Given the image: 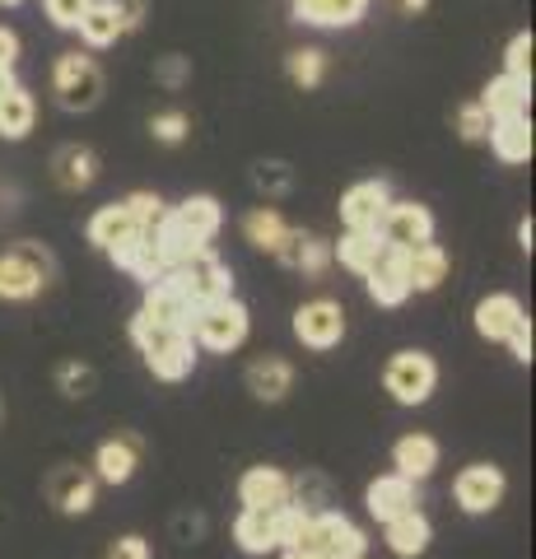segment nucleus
<instances>
[{"label":"nucleus","instance_id":"1","mask_svg":"<svg viewBox=\"0 0 536 559\" xmlns=\"http://www.w3.org/2000/svg\"><path fill=\"white\" fill-rule=\"evenodd\" d=\"M131 336H135V345H141V355H145V364L159 378H168V382H178V378H187L192 373V364H196V345H192V331H182V326H164V322H154V318H135L131 322Z\"/></svg>","mask_w":536,"mask_h":559},{"label":"nucleus","instance_id":"2","mask_svg":"<svg viewBox=\"0 0 536 559\" xmlns=\"http://www.w3.org/2000/svg\"><path fill=\"white\" fill-rule=\"evenodd\" d=\"M192 336L205 345V349H234V345H243L248 336V308L243 304H234V299H211V304H196L192 308Z\"/></svg>","mask_w":536,"mask_h":559},{"label":"nucleus","instance_id":"3","mask_svg":"<svg viewBox=\"0 0 536 559\" xmlns=\"http://www.w3.org/2000/svg\"><path fill=\"white\" fill-rule=\"evenodd\" d=\"M299 546L313 550L318 559H359L369 540H365V532H359L355 522H345L341 513H318V518H308Z\"/></svg>","mask_w":536,"mask_h":559},{"label":"nucleus","instance_id":"4","mask_svg":"<svg viewBox=\"0 0 536 559\" xmlns=\"http://www.w3.org/2000/svg\"><path fill=\"white\" fill-rule=\"evenodd\" d=\"M172 285H178L187 299L192 304H211V299H229V289H234V275H229V266L205 248V252H196L187 266H172V271H164Z\"/></svg>","mask_w":536,"mask_h":559},{"label":"nucleus","instance_id":"5","mask_svg":"<svg viewBox=\"0 0 536 559\" xmlns=\"http://www.w3.org/2000/svg\"><path fill=\"white\" fill-rule=\"evenodd\" d=\"M51 275V257L38 242H20L10 257H0V299H33Z\"/></svg>","mask_w":536,"mask_h":559},{"label":"nucleus","instance_id":"6","mask_svg":"<svg viewBox=\"0 0 536 559\" xmlns=\"http://www.w3.org/2000/svg\"><path fill=\"white\" fill-rule=\"evenodd\" d=\"M383 382L402 406H420V401H429V392H434L439 369H434L429 355H420V349H402V355H392Z\"/></svg>","mask_w":536,"mask_h":559},{"label":"nucleus","instance_id":"7","mask_svg":"<svg viewBox=\"0 0 536 559\" xmlns=\"http://www.w3.org/2000/svg\"><path fill=\"white\" fill-rule=\"evenodd\" d=\"M57 98H61V108L65 112H90L94 103L103 98V75H98V66L90 57H80V51H71V57H61L57 61Z\"/></svg>","mask_w":536,"mask_h":559},{"label":"nucleus","instance_id":"8","mask_svg":"<svg viewBox=\"0 0 536 559\" xmlns=\"http://www.w3.org/2000/svg\"><path fill=\"white\" fill-rule=\"evenodd\" d=\"M406 248H388L383 242V252H378V261L365 271L369 275V299L378 308H396V304H406L410 299V275H406Z\"/></svg>","mask_w":536,"mask_h":559},{"label":"nucleus","instance_id":"9","mask_svg":"<svg viewBox=\"0 0 536 559\" xmlns=\"http://www.w3.org/2000/svg\"><path fill=\"white\" fill-rule=\"evenodd\" d=\"M429 234H434V215H429L425 205L415 201H402V205H388L383 219H378V238L388 242V248H420V242H429Z\"/></svg>","mask_w":536,"mask_h":559},{"label":"nucleus","instance_id":"10","mask_svg":"<svg viewBox=\"0 0 536 559\" xmlns=\"http://www.w3.org/2000/svg\"><path fill=\"white\" fill-rule=\"evenodd\" d=\"M294 336H299L303 345H313V349L341 345V336H345V312H341V304H332V299L303 304L299 312H294Z\"/></svg>","mask_w":536,"mask_h":559},{"label":"nucleus","instance_id":"11","mask_svg":"<svg viewBox=\"0 0 536 559\" xmlns=\"http://www.w3.org/2000/svg\"><path fill=\"white\" fill-rule=\"evenodd\" d=\"M453 495L466 513H490L499 499H504V476H499V466H466Z\"/></svg>","mask_w":536,"mask_h":559},{"label":"nucleus","instance_id":"12","mask_svg":"<svg viewBox=\"0 0 536 559\" xmlns=\"http://www.w3.org/2000/svg\"><path fill=\"white\" fill-rule=\"evenodd\" d=\"M141 234H145V229L135 224V215H131L127 205H103L98 215L90 219V242H94V248H103L108 257H112V252H122L127 242H135Z\"/></svg>","mask_w":536,"mask_h":559},{"label":"nucleus","instance_id":"13","mask_svg":"<svg viewBox=\"0 0 536 559\" xmlns=\"http://www.w3.org/2000/svg\"><path fill=\"white\" fill-rule=\"evenodd\" d=\"M192 299H187V294L178 289V285H172V280L168 275H159V280H154V285L145 289V318H154V322H164V326H192Z\"/></svg>","mask_w":536,"mask_h":559},{"label":"nucleus","instance_id":"14","mask_svg":"<svg viewBox=\"0 0 536 559\" xmlns=\"http://www.w3.org/2000/svg\"><path fill=\"white\" fill-rule=\"evenodd\" d=\"M392 205L388 197V182H359L345 191L341 201V219L350 224V229H378V219H383V210Z\"/></svg>","mask_w":536,"mask_h":559},{"label":"nucleus","instance_id":"15","mask_svg":"<svg viewBox=\"0 0 536 559\" xmlns=\"http://www.w3.org/2000/svg\"><path fill=\"white\" fill-rule=\"evenodd\" d=\"M47 495H51V503H57L61 513L80 518V513L94 509V476H84L80 466H61V471H51Z\"/></svg>","mask_w":536,"mask_h":559},{"label":"nucleus","instance_id":"16","mask_svg":"<svg viewBox=\"0 0 536 559\" xmlns=\"http://www.w3.org/2000/svg\"><path fill=\"white\" fill-rule=\"evenodd\" d=\"M369 0H294V20L313 28H350L365 20Z\"/></svg>","mask_w":536,"mask_h":559},{"label":"nucleus","instance_id":"17","mask_svg":"<svg viewBox=\"0 0 536 559\" xmlns=\"http://www.w3.org/2000/svg\"><path fill=\"white\" fill-rule=\"evenodd\" d=\"M238 495H243L248 509H281V503H289V476L275 466H257L243 476Z\"/></svg>","mask_w":536,"mask_h":559},{"label":"nucleus","instance_id":"18","mask_svg":"<svg viewBox=\"0 0 536 559\" xmlns=\"http://www.w3.org/2000/svg\"><path fill=\"white\" fill-rule=\"evenodd\" d=\"M410 509H415V485H410L406 476H378V480L369 485V513H373V518L392 522V518H402V513H410Z\"/></svg>","mask_w":536,"mask_h":559},{"label":"nucleus","instance_id":"19","mask_svg":"<svg viewBox=\"0 0 536 559\" xmlns=\"http://www.w3.org/2000/svg\"><path fill=\"white\" fill-rule=\"evenodd\" d=\"M275 257L285 261V266H294V271H303V275H322L326 271V261H332V248H326L322 238H313V234H285V242L275 248Z\"/></svg>","mask_w":536,"mask_h":559},{"label":"nucleus","instance_id":"20","mask_svg":"<svg viewBox=\"0 0 536 559\" xmlns=\"http://www.w3.org/2000/svg\"><path fill=\"white\" fill-rule=\"evenodd\" d=\"M392 462H396V476H406V480H425L429 471L439 466V443H434V439H425V433H406V439L396 443Z\"/></svg>","mask_w":536,"mask_h":559},{"label":"nucleus","instance_id":"21","mask_svg":"<svg viewBox=\"0 0 536 559\" xmlns=\"http://www.w3.org/2000/svg\"><path fill=\"white\" fill-rule=\"evenodd\" d=\"M490 140H495V154L504 164H527L532 159V127H527V117H499V121H490Z\"/></svg>","mask_w":536,"mask_h":559},{"label":"nucleus","instance_id":"22","mask_svg":"<svg viewBox=\"0 0 536 559\" xmlns=\"http://www.w3.org/2000/svg\"><path fill=\"white\" fill-rule=\"evenodd\" d=\"M480 108L490 112V121H499V117H527V80H517V75L490 80V90L480 94Z\"/></svg>","mask_w":536,"mask_h":559},{"label":"nucleus","instance_id":"23","mask_svg":"<svg viewBox=\"0 0 536 559\" xmlns=\"http://www.w3.org/2000/svg\"><path fill=\"white\" fill-rule=\"evenodd\" d=\"M112 261L117 266H127L135 280H145V285H154V280H159L168 266H164V257H159V248H154V238H150V229L135 238V242H127L122 252H112Z\"/></svg>","mask_w":536,"mask_h":559},{"label":"nucleus","instance_id":"24","mask_svg":"<svg viewBox=\"0 0 536 559\" xmlns=\"http://www.w3.org/2000/svg\"><path fill=\"white\" fill-rule=\"evenodd\" d=\"M294 388V369L285 359H257L248 369V392L257 401H281Z\"/></svg>","mask_w":536,"mask_h":559},{"label":"nucleus","instance_id":"25","mask_svg":"<svg viewBox=\"0 0 536 559\" xmlns=\"http://www.w3.org/2000/svg\"><path fill=\"white\" fill-rule=\"evenodd\" d=\"M517 318H523V308H517L513 294H495V299H486L476 308V331L486 341H504Z\"/></svg>","mask_w":536,"mask_h":559},{"label":"nucleus","instance_id":"26","mask_svg":"<svg viewBox=\"0 0 536 559\" xmlns=\"http://www.w3.org/2000/svg\"><path fill=\"white\" fill-rule=\"evenodd\" d=\"M388 546L392 555H402V559H415V555H425L429 550V522L420 513H402V518H392L388 522Z\"/></svg>","mask_w":536,"mask_h":559},{"label":"nucleus","instance_id":"27","mask_svg":"<svg viewBox=\"0 0 536 559\" xmlns=\"http://www.w3.org/2000/svg\"><path fill=\"white\" fill-rule=\"evenodd\" d=\"M406 275H410V289H439L443 280H448V257H443V248H434V242H420V248H410Z\"/></svg>","mask_w":536,"mask_h":559},{"label":"nucleus","instance_id":"28","mask_svg":"<svg viewBox=\"0 0 536 559\" xmlns=\"http://www.w3.org/2000/svg\"><path fill=\"white\" fill-rule=\"evenodd\" d=\"M33 117H38V108H33L28 90L14 84L10 94H0V135H5V140H24L33 131Z\"/></svg>","mask_w":536,"mask_h":559},{"label":"nucleus","instance_id":"29","mask_svg":"<svg viewBox=\"0 0 536 559\" xmlns=\"http://www.w3.org/2000/svg\"><path fill=\"white\" fill-rule=\"evenodd\" d=\"M378 252H383V238H378V229H350V234L341 238V248H336L341 266L345 271H359V275L373 266Z\"/></svg>","mask_w":536,"mask_h":559},{"label":"nucleus","instance_id":"30","mask_svg":"<svg viewBox=\"0 0 536 559\" xmlns=\"http://www.w3.org/2000/svg\"><path fill=\"white\" fill-rule=\"evenodd\" d=\"M172 215H178L182 229H187V234H196L201 242H211V238L219 234V224H224L219 205H215L211 197H192V201H182L178 210H172Z\"/></svg>","mask_w":536,"mask_h":559},{"label":"nucleus","instance_id":"31","mask_svg":"<svg viewBox=\"0 0 536 559\" xmlns=\"http://www.w3.org/2000/svg\"><path fill=\"white\" fill-rule=\"evenodd\" d=\"M234 540L243 546L248 555H266L275 546V532H271V509H248L243 518L234 522Z\"/></svg>","mask_w":536,"mask_h":559},{"label":"nucleus","instance_id":"32","mask_svg":"<svg viewBox=\"0 0 536 559\" xmlns=\"http://www.w3.org/2000/svg\"><path fill=\"white\" fill-rule=\"evenodd\" d=\"M75 28H80V38L90 47H112L117 38H122V24H117V14L103 5V0H94V5L84 10V20Z\"/></svg>","mask_w":536,"mask_h":559},{"label":"nucleus","instance_id":"33","mask_svg":"<svg viewBox=\"0 0 536 559\" xmlns=\"http://www.w3.org/2000/svg\"><path fill=\"white\" fill-rule=\"evenodd\" d=\"M131 471H135V443L112 439V443L98 448V476L108 480V485H127Z\"/></svg>","mask_w":536,"mask_h":559},{"label":"nucleus","instance_id":"34","mask_svg":"<svg viewBox=\"0 0 536 559\" xmlns=\"http://www.w3.org/2000/svg\"><path fill=\"white\" fill-rule=\"evenodd\" d=\"M243 234H248V242H257L262 252H275L285 242V219L275 215V210H252V215L243 219Z\"/></svg>","mask_w":536,"mask_h":559},{"label":"nucleus","instance_id":"35","mask_svg":"<svg viewBox=\"0 0 536 559\" xmlns=\"http://www.w3.org/2000/svg\"><path fill=\"white\" fill-rule=\"evenodd\" d=\"M94 173H98V159H94V154L90 150H61L57 154V178H61V187H90L94 182Z\"/></svg>","mask_w":536,"mask_h":559},{"label":"nucleus","instance_id":"36","mask_svg":"<svg viewBox=\"0 0 536 559\" xmlns=\"http://www.w3.org/2000/svg\"><path fill=\"white\" fill-rule=\"evenodd\" d=\"M308 527V513L294 509V503H281V509H271V532H275V546H299V536Z\"/></svg>","mask_w":536,"mask_h":559},{"label":"nucleus","instance_id":"37","mask_svg":"<svg viewBox=\"0 0 536 559\" xmlns=\"http://www.w3.org/2000/svg\"><path fill=\"white\" fill-rule=\"evenodd\" d=\"M322 70H326V57L318 47H303V51H294L289 57V80L303 84V90H313V84L322 80Z\"/></svg>","mask_w":536,"mask_h":559},{"label":"nucleus","instance_id":"38","mask_svg":"<svg viewBox=\"0 0 536 559\" xmlns=\"http://www.w3.org/2000/svg\"><path fill=\"white\" fill-rule=\"evenodd\" d=\"M43 5H47V20L57 24V28H75L94 0H43Z\"/></svg>","mask_w":536,"mask_h":559},{"label":"nucleus","instance_id":"39","mask_svg":"<svg viewBox=\"0 0 536 559\" xmlns=\"http://www.w3.org/2000/svg\"><path fill=\"white\" fill-rule=\"evenodd\" d=\"M131 215H135V224H141V229H154V224L164 219V201L159 197H150V191H135L131 201H122Z\"/></svg>","mask_w":536,"mask_h":559},{"label":"nucleus","instance_id":"40","mask_svg":"<svg viewBox=\"0 0 536 559\" xmlns=\"http://www.w3.org/2000/svg\"><path fill=\"white\" fill-rule=\"evenodd\" d=\"M509 75L517 80H532V33H517V38L509 43Z\"/></svg>","mask_w":536,"mask_h":559},{"label":"nucleus","instance_id":"41","mask_svg":"<svg viewBox=\"0 0 536 559\" xmlns=\"http://www.w3.org/2000/svg\"><path fill=\"white\" fill-rule=\"evenodd\" d=\"M457 127H462L466 140H480V135H490V112L480 108V103H472V108L457 112Z\"/></svg>","mask_w":536,"mask_h":559},{"label":"nucleus","instance_id":"42","mask_svg":"<svg viewBox=\"0 0 536 559\" xmlns=\"http://www.w3.org/2000/svg\"><path fill=\"white\" fill-rule=\"evenodd\" d=\"M103 5L117 14L122 33H127V28H141V20H145V0H103Z\"/></svg>","mask_w":536,"mask_h":559},{"label":"nucleus","instance_id":"43","mask_svg":"<svg viewBox=\"0 0 536 559\" xmlns=\"http://www.w3.org/2000/svg\"><path fill=\"white\" fill-rule=\"evenodd\" d=\"M154 135L164 140V145H178V140L187 135V117L182 112H164V117H154V127H150Z\"/></svg>","mask_w":536,"mask_h":559},{"label":"nucleus","instance_id":"44","mask_svg":"<svg viewBox=\"0 0 536 559\" xmlns=\"http://www.w3.org/2000/svg\"><path fill=\"white\" fill-rule=\"evenodd\" d=\"M61 388H65V396H84L94 388V373L80 369V364H71V369H61Z\"/></svg>","mask_w":536,"mask_h":559},{"label":"nucleus","instance_id":"45","mask_svg":"<svg viewBox=\"0 0 536 559\" xmlns=\"http://www.w3.org/2000/svg\"><path fill=\"white\" fill-rule=\"evenodd\" d=\"M504 341L513 345V355H517V359H523V364L532 359V326H527V318H517V322H513V331H509V336H504Z\"/></svg>","mask_w":536,"mask_h":559},{"label":"nucleus","instance_id":"46","mask_svg":"<svg viewBox=\"0 0 536 559\" xmlns=\"http://www.w3.org/2000/svg\"><path fill=\"white\" fill-rule=\"evenodd\" d=\"M108 559H150V546L141 536H122V540H112Z\"/></svg>","mask_w":536,"mask_h":559},{"label":"nucleus","instance_id":"47","mask_svg":"<svg viewBox=\"0 0 536 559\" xmlns=\"http://www.w3.org/2000/svg\"><path fill=\"white\" fill-rule=\"evenodd\" d=\"M20 61V38L10 28H0V66H14Z\"/></svg>","mask_w":536,"mask_h":559},{"label":"nucleus","instance_id":"48","mask_svg":"<svg viewBox=\"0 0 536 559\" xmlns=\"http://www.w3.org/2000/svg\"><path fill=\"white\" fill-rule=\"evenodd\" d=\"M178 80H182V61H178V57H172V61L164 66V84H178Z\"/></svg>","mask_w":536,"mask_h":559},{"label":"nucleus","instance_id":"49","mask_svg":"<svg viewBox=\"0 0 536 559\" xmlns=\"http://www.w3.org/2000/svg\"><path fill=\"white\" fill-rule=\"evenodd\" d=\"M14 84H20V80H14V66H0V94H10Z\"/></svg>","mask_w":536,"mask_h":559},{"label":"nucleus","instance_id":"50","mask_svg":"<svg viewBox=\"0 0 536 559\" xmlns=\"http://www.w3.org/2000/svg\"><path fill=\"white\" fill-rule=\"evenodd\" d=\"M285 559H318V555H313V550H303V546H289Z\"/></svg>","mask_w":536,"mask_h":559},{"label":"nucleus","instance_id":"51","mask_svg":"<svg viewBox=\"0 0 536 559\" xmlns=\"http://www.w3.org/2000/svg\"><path fill=\"white\" fill-rule=\"evenodd\" d=\"M402 5H406V10H425V5H429V0H402Z\"/></svg>","mask_w":536,"mask_h":559},{"label":"nucleus","instance_id":"52","mask_svg":"<svg viewBox=\"0 0 536 559\" xmlns=\"http://www.w3.org/2000/svg\"><path fill=\"white\" fill-rule=\"evenodd\" d=\"M0 5H20V0H0Z\"/></svg>","mask_w":536,"mask_h":559}]
</instances>
